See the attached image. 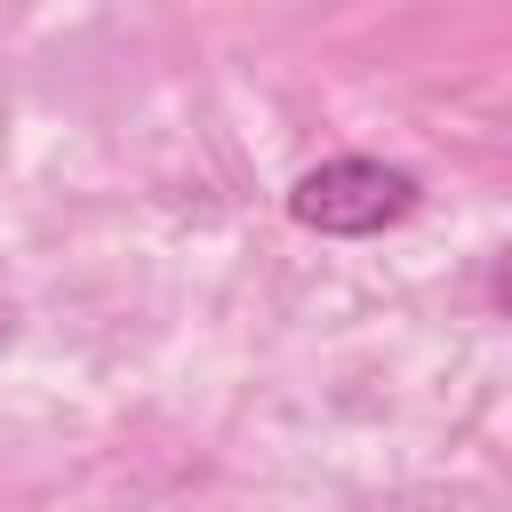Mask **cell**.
Returning a JSON list of instances; mask_svg holds the SVG:
<instances>
[{
	"instance_id": "6da1fadb",
	"label": "cell",
	"mask_w": 512,
	"mask_h": 512,
	"mask_svg": "<svg viewBox=\"0 0 512 512\" xmlns=\"http://www.w3.org/2000/svg\"><path fill=\"white\" fill-rule=\"evenodd\" d=\"M408 208H416V176L392 160H360V152L320 160L288 184V216L304 232H328V240H368V232L400 224Z\"/></svg>"
}]
</instances>
